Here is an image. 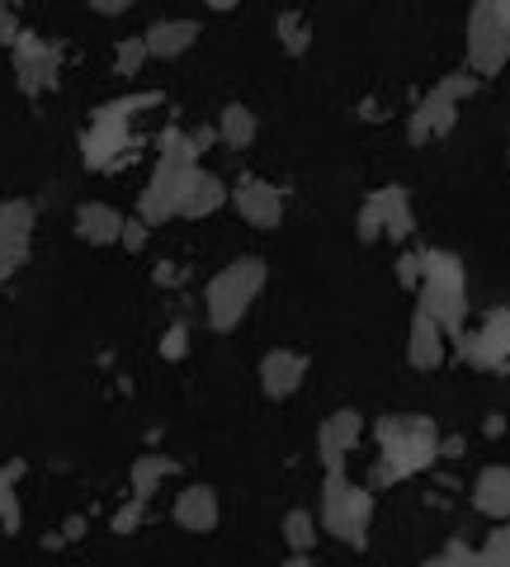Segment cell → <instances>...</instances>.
I'll return each mask as SVG.
<instances>
[{"instance_id": "obj_43", "label": "cell", "mask_w": 510, "mask_h": 567, "mask_svg": "<svg viewBox=\"0 0 510 567\" xmlns=\"http://www.w3.org/2000/svg\"><path fill=\"white\" fill-rule=\"evenodd\" d=\"M5 279H10V265H5V261H0V284H5Z\"/></svg>"}, {"instance_id": "obj_5", "label": "cell", "mask_w": 510, "mask_h": 567, "mask_svg": "<svg viewBox=\"0 0 510 567\" xmlns=\"http://www.w3.org/2000/svg\"><path fill=\"white\" fill-rule=\"evenodd\" d=\"M265 289V261L260 255H241L227 269H217L203 289V307H209V327L213 331H237L246 307L256 303V293Z\"/></svg>"}, {"instance_id": "obj_1", "label": "cell", "mask_w": 510, "mask_h": 567, "mask_svg": "<svg viewBox=\"0 0 510 567\" xmlns=\"http://www.w3.org/2000/svg\"><path fill=\"white\" fill-rule=\"evenodd\" d=\"M165 100L161 90H142V94H123L95 110L86 138H80V161L86 171H123L137 161V138H133V114L157 110Z\"/></svg>"}, {"instance_id": "obj_6", "label": "cell", "mask_w": 510, "mask_h": 567, "mask_svg": "<svg viewBox=\"0 0 510 567\" xmlns=\"http://www.w3.org/2000/svg\"><path fill=\"white\" fill-rule=\"evenodd\" d=\"M477 86H482V76H473V72H453V76L439 80V86H431V94H425L407 118V138L416 147L445 138V133L453 128V118H459V104L468 100V94H477Z\"/></svg>"}, {"instance_id": "obj_32", "label": "cell", "mask_w": 510, "mask_h": 567, "mask_svg": "<svg viewBox=\"0 0 510 567\" xmlns=\"http://www.w3.org/2000/svg\"><path fill=\"white\" fill-rule=\"evenodd\" d=\"M24 458H15V464H0V516H5V506L15 502V482L24 478Z\"/></svg>"}, {"instance_id": "obj_33", "label": "cell", "mask_w": 510, "mask_h": 567, "mask_svg": "<svg viewBox=\"0 0 510 567\" xmlns=\"http://www.w3.org/2000/svg\"><path fill=\"white\" fill-rule=\"evenodd\" d=\"M421 251H407L402 261H397V284H402V289H421Z\"/></svg>"}, {"instance_id": "obj_41", "label": "cell", "mask_w": 510, "mask_h": 567, "mask_svg": "<svg viewBox=\"0 0 510 567\" xmlns=\"http://www.w3.org/2000/svg\"><path fill=\"white\" fill-rule=\"evenodd\" d=\"M80 534H86V516H72L62 525V539H80Z\"/></svg>"}, {"instance_id": "obj_17", "label": "cell", "mask_w": 510, "mask_h": 567, "mask_svg": "<svg viewBox=\"0 0 510 567\" xmlns=\"http://www.w3.org/2000/svg\"><path fill=\"white\" fill-rule=\"evenodd\" d=\"M142 38H147V52H151V58H181V52L195 48L199 24H195V20H157Z\"/></svg>"}, {"instance_id": "obj_16", "label": "cell", "mask_w": 510, "mask_h": 567, "mask_svg": "<svg viewBox=\"0 0 510 567\" xmlns=\"http://www.w3.org/2000/svg\"><path fill=\"white\" fill-rule=\"evenodd\" d=\"M175 525L189 534H209L217 525V492L195 482V488L181 492V502H175Z\"/></svg>"}, {"instance_id": "obj_27", "label": "cell", "mask_w": 510, "mask_h": 567, "mask_svg": "<svg viewBox=\"0 0 510 567\" xmlns=\"http://www.w3.org/2000/svg\"><path fill=\"white\" fill-rule=\"evenodd\" d=\"M482 567H510V520H501V530H492L482 544Z\"/></svg>"}, {"instance_id": "obj_18", "label": "cell", "mask_w": 510, "mask_h": 567, "mask_svg": "<svg viewBox=\"0 0 510 567\" xmlns=\"http://www.w3.org/2000/svg\"><path fill=\"white\" fill-rule=\"evenodd\" d=\"M227 194H232V189L217 180V175L195 171V180H189L185 199H181V218H209V213H217L227 204Z\"/></svg>"}, {"instance_id": "obj_36", "label": "cell", "mask_w": 510, "mask_h": 567, "mask_svg": "<svg viewBox=\"0 0 510 567\" xmlns=\"http://www.w3.org/2000/svg\"><path fill=\"white\" fill-rule=\"evenodd\" d=\"M24 530V516H20V496L5 506V516H0V534H20Z\"/></svg>"}, {"instance_id": "obj_21", "label": "cell", "mask_w": 510, "mask_h": 567, "mask_svg": "<svg viewBox=\"0 0 510 567\" xmlns=\"http://www.w3.org/2000/svg\"><path fill=\"white\" fill-rule=\"evenodd\" d=\"M171 472H181V464H175V458H165V454H142V458L133 464V492L151 502L157 482H161V478H171Z\"/></svg>"}, {"instance_id": "obj_11", "label": "cell", "mask_w": 510, "mask_h": 567, "mask_svg": "<svg viewBox=\"0 0 510 567\" xmlns=\"http://www.w3.org/2000/svg\"><path fill=\"white\" fill-rule=\"evenodd\" d=\"M232 204L251 227H279L284 218V189L270 185V180H256V175H241L237 185H232Z\"/></svg>"}, {"instance_id": "obj_38", "label": "cell", "mask_w": 510, "mask_h": 567, "mask_svg": "<svg viewBox=\"0 0 510 567\" xmlns=\"http://www.w3.org/2000/svg\"><path fill=\"white\" fill-rule=\"evenodd\" d=\"M189 138H195V147H199V152H209V147H213L217 138H223V133H217V124H203V128H195V133H189Z\"/></svg>"}, {"instance_id": "obj_3", "label": "cell", "mask_w": 510, "mask_h": 567, "mask_svg": "<svg viewBox=\"0 0 510 567\" xmlns=\"http://www.w3.org/2000/svg\"><path fill=\"white\" fill-rule=\"evenodd\" d=\"M369 520H374V492L346 478V458H326L322 530H331V539H340L346 549H369Z\"/></svg>"}, {"instance_id": "obj_12", "label": "cell", "mask_w": 510, "mask_h": 567, "mask_svg": "<svg viewBox=\"0 0 510 567\" xmlns=\"http://www.w3.org/2000/svg\"><path fill=\"white\" fill-rule=\"evenodd\" d=\"M302 378H308V355H298V350H270V355L260 360V388H265V398H274V402L294 398L302 388Z\"/></svg>"}, {"instance_id": "obj_15", "label": "cell", "mask_w": 510, "mask_h": 567, "mask_svg": "<svg viewBox=\"0 0 510 567\" xmlns=\"http://www.w3.org/2000/svg\"><path fill=\"white\" fill-rule=\"evenodd\" d=\"M473 506L492 520H510V468L492 464L473 478Z\"/></svg>"}, {"instance_id": "obj_35", "label": "cell", "mask_w": 510, "mask_h": 567, "mask_svg": "<svg viewBox=\"0 0 510 567\" xmlns=\"http://www.w3.org/2000/svg\"><path fill=\"white\" fill-rule=\"evenodd\" d=\"M161 284V289H175V284H185V265H175V261H161L157 265V275H151Z\"/></svg>"}, {"instance_id": "obj_19", "label": "cell", "mask_w": 510, "mask_h": 567, "mask_svg": "<svg viewBox=\"0 0 510 567\" xmlns=\"http://www.w3.org/2000/svg\"><path fill=\"white\" fill-rule=\"evenodd\" d=\"M374 194L383 204V237H393V241H402L407 247V237L416 232V213H411L407 189L402 185H383V189H374Z\"/></svg>"}, {"instance_id": "obj_24", "label": "cell", "mask_w": 510, "mask_h": 567, "mask_svg": "<svg viewBox=\"0 0 510 567\" xmlns=\"http://www.w3.org/2000/svg\"><path fill=\"white\" fill-rule=\"evenodd\" d=\"M284 544H288V553H312L316 520L308 516V511H288V516H284Z\"/></svg>"}, {"instance_id": "obj_8", "label": "cell", "mask_w": 510, "mask_h": 567, "mask_svg": "<svg viewBox=\"0 0 510 567\" xmlns=\"http://www.w3.org/2000/svg\"><path fill=\"white\" fill-rule=\"evenodd\" d=\"M453 345L473 369H510V307H492L482 327L453 336Z\"/></svg>"}, {"instance_id": "obj_31", "label": "cell", "mask_w": 510, "mask_h": 567, "mask_svg": "<svg viewBox=\"0 0 510 567\" xmlns=\"http://www.w3.org/2000/svg\"><path fill=\"white\" fill-rule=\"evenodd\" d=\"M185 355H189V327L175 322V327H165V336H161V360H185Z\"/></svg>"}, {"instance_id": "obj_30", "label": "cell", "mask_w": 510, "mask_h": 567, "mask_svg": "<svg viewBox=\"0 0 510 567\" xmlns=\"http://www.w3.org/2000/svg\"><path fill=\"white\" fill-rule=\"evenodd\" d=\"M453 563H473V567H482V549H468V544H459V539H453V544H445L431 558V567H453Z\"/></svg>"}, {"instance_id": "obj_44", "label": "cell", "mask_w": 510, "mask_h": 567, "mask_svg": "<svg viewBox=\"0 0 510 567\" xmlns=\"http://www.w3.org/2000/svg\"><path fill=\"white\" fill-rule=\"evenodd\" d=\"M5 5H10V10H20V0H5Z\"/></svg>"}, {"instance_id": "obj_23", "label": "cell", "mask_w": 510, "mask_h": 567, "mask_svg": "<svg viewBox=\"0 0 510 567\" xmlns=\"http://www.w3.org/2000/svg\"><path fill=\"white\" fill-rule=\"evenodd\" d=\"M279 48L288 52V58H302V52L312 48V29H308V20H302L298 10H284L279 15Z\"/></svg>"}, {"instance_id": "obj_42", "label": "cell", "mask_w": 510, "mask_h": 567, "mask_svg": "<svg viewBox=\"0 0 510 567\" xmlns=\"http://www.w3.org/2000/svg\"><path fill=\"white\" fill-rule=\"evenodd\" d=\"M203 5H209V10H223V15H227V10H237L241 0H203Z\"/></svg>"}, {"instance_id": "obj_14", "label": "cell", "mask_w": 510, "mask_h": 567, "mask_svg": "<svg viewBox=\"0 0 510 567\" xmlns=\"http://www.w3.org/2000/svg\"><path fill=\"white\" fill-rule=\"evenodd\" d=\"M445 327L425 313V307H416V317H411V331H407V360L416 364V369H439L445 364Z\"/></svg>"}, {"instance_id": "obj_13", "label": "cell", "mask_w": 510, "mask_h": 567, "mask_svg": "<svg viewBox=\"0 0 510 567\" xmlns=\"http://www.w3.org/2000/svg\"><path fill=\"white\" fill-rule=\"evenodd\" d=\"M364 440V416L354 412V407H340V412H331L322 430H316V450H322V464L326 458H346L354 444Z\"/></svg>"}, {"instance_id": "obj_39", "label": "cell", "mask_w": 510, "mask_h": 567, "mask_svg": "<svg viewBox=\"0 0 510 567\" xmlns=\"http://www.w3.org/2000/svg\"><path fill=\"white\" fill-rule=\"evenodd\" d=\"M133 0H90V10L95 15H123V10H128Z\"/></svg>"}, {"instance_id": "obj_10", "label": "cell", "mask_w": 510, "mask_h": 567, "mask_svg": "<svg viewBox=\"0 0 510 567\" xmlns=\"http://www.w3.org/2000/svg\"><path fill=\"white\" fill-rule=\"evenodd\" d=\"M34 204L29 199H5L0 204V261L10 265V275L29 261V251H34Z\"/></svg>"}, {"instance_id": "obj_40", "label": "cell", "mask_w": 510, "mask_h": 567, "mask_svg": "<svg viewBox=\"0 0 510 567\" xmlns=\"http://www.w3.org/2000/svg\"><path fill=\"white\" fill-rule=\"evenodd\" d=\"M482 430H487L492 440H501V436H506V416H496V412H492L487 421H482Z\"/></svg>"}, {"instance_id": "obj_29", "label": "cell", "mask_w": 510, "mask_h": 567, "mask_svg": "<svg viewBox=\"0 0 510 567\" xmlns=\"http://www.w3.org/2000/svg\"><path fill=\"white\" fill-rule=\"evenodd\" d=\"M147 241H151V223H147V218H123V232H119V247H123V251L142 255Z\"/></svg>"}, {"instance_id": "obj_7", "label": "cell", "mask_w": 510, "mask_h": 567, "mask_svg": "<svg viewBox=\"0 0 510 567\" xmlns=\"http://www.w3.org/2000/svg\"><path fill=\"white\" fill-rule=\"evenodd\" d=\"M506 62H510V29L487 5L473 0V15H468V72L487 80L496 72H506Z\"/></svg>"}, {"instance_id": "obj_20", "label": "cell", "mask_w": 510, "mask_h": 567, "mask_svg": "<svg viewBox=\"0 0 510 567\" xmlns=\"http://www.w3.org/2000/svg\"><path fill=\"white\" fill-rule=\"evenodd\" d=\"M76 232H80V241H90V247H114L123 232V213L109 204H80Z\"/></svg>"}, {"instance_id": "obj_22", "label": "cell", "mask_w": 510, "mask_h": 567, "mask_svg": "<svg viewBox=\"0 0 510 567\" xmlns=\"http://www.w3.org/2000/svg\"><path fill=\"white\" fill-rule=\"evenodd\" d=\"M217 133H223L227 147H251L256 142V114L246 110V104H227V110L217 114Z\"/></svg>"}, {"instance_id": "obj_9", "label": "cell", "mask_w": 510, "mask_h": 567, "mask_svg": "<svg viewBox=\"0 0 510 567\" xmlns=\"http://www.w3.org/2000/svg\"><path fill=\"white\" fill-rule=\"evenodd\" d=\"M15 76H20V90L24 94H43L58 86V72H62V48L38 38L34 29H20L15 38Z\"/></svg>"}, {"instance_id": "obj_2", "label": "cell", "mask_w": 510, "mask_h": 567, "mask_svg": "<svg viewBox=\"0 0 510 567\" xmlns=\"http://www.w3.org/2000/svg\"><path fill=\"white\" fill-rule=\"evenodd\" d=\"M378 436V468L374 482H402L411 472H425L439 458V430L431 416H383L374 426Z\"/></svg>"}, {"instance_id": "obj_28", "label": "cell", "mask_w": 510, "mask_h": 567, "mask_svg": "<svg viewBox=\"0 0 510 567\" xmlns=\"http://www.w3.org/2000/svg\"><path fill=\"white\" fill-rule=\"evenodd\" d=\"M354 232H360V241H378V237H383V204H378V194H369V199H364Z\"/></svg>"}, {"instance_id": "obj_25", "label": "cell", "mask_w": 510, "mask_h": 567, "mask_svg": "<svg viewBox=\"0 0 510 567\" xmlns=\"http://www.w3.org/2000/svg\"><path fill=\"white\" fill-rule=\"evenodd\" d=\"M147 58H151V52H147V38L133 34V38H123V43L114 48V72H119V76H137Z\"/></svg>"}, {"instance_id": "obj_37", "label": "cell", "mask_w": 510, "mask_h": 567, "mask_svg": "<svg viewBox=\"0 0 510 567\" xmlns=\"http://www.w3.org/2000/svg\"><path fill=\"white\" fill-rule=\"evenodd\" d=\"M468 440L463 436H439V458H463Z\"/></svg>"}, {"instance_id": "obj_26", "label": "cell", "mask_w": 510, "mask_h": 567, "mask_svg": "<svg viewBox=\"0 0 510 567\" xmlns=\"http://www.w3.org/2000/svg\"><path fill=\"white\" fill-rule=\"evenodd\" d=\"M142 520H147V496H137V492H133V502H123V506L114 511L109 530H114V534H133Z\"/></svg>"}, {"instance_id": "obj_34", "label": "cell", "mask_w": 510, "mask_h": 567, "mask_svg": "<svg viewBox=\"0 0 510 567\" xmlns=\"http://www.w3.org/2000/svg\"><path fill=\"white\" fill-rule=\"evenodd\" d=\"M15 38H20V20H15V10L0 0V48H15Z\"/></svg>"}, {"instance_id": "obj_4", "label": "cell", "mask_w": 510, "mask_h": 567, "mask_svg": "<svg viewBox=\"0 0 510 567\" xmlns=\"http://www.w3.org/2000/svg\"><path fill=\"white\" fill-rule=\"evenodd\" d=\"M421 307L431 313L445 336L468 331V275H463V261L453 251H421Z\"/></svg>"}]
</instances>
